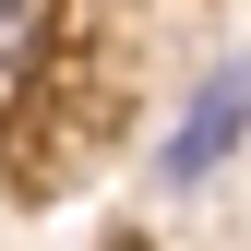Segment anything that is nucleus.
<instances>
[{"label":"nucleus","instance_id":"f03ea898","mask_svg":"<svg viewBox=\"0 0 251 251\" xmlns=\"http://www.w3.org/2000/svg\"><path fill=\"white\" fill-rule=\"evenodd\" d=\"M36 48H48V0H0V84H12Z\"/></svg>","mask_w":251,"mask_h":251},{"label":"nucleus","instance_id":"f257e3e1","mask_svg":"<svg viewBox=\"0 0 251 251\" xmlns=\"http://www.w3.org/2000/svg\"><path fill=\"white\" fill-rule=\"evenodd\" d=\"M239 132H251V96H239V72H227V60H215L192 96H179L168 144H155V192H215V179L239 168Z\"/></svg>","mask_w":251,"mask_h":251}]
</instances>
